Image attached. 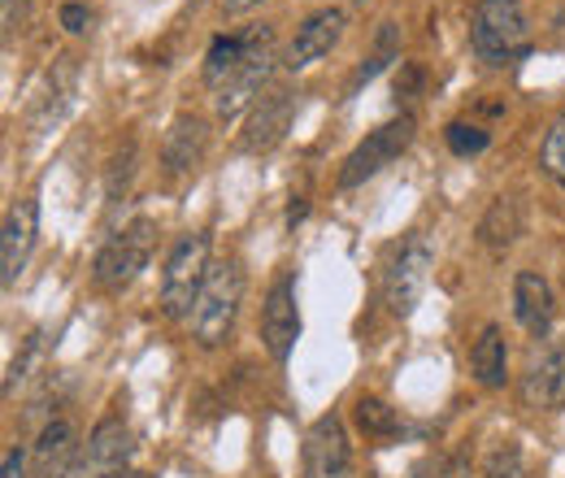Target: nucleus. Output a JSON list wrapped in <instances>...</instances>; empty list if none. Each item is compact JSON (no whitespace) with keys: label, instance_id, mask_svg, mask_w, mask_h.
<instances>
[{"label":"nucleus","instance_id":"1","mask_svg":"<svg viewBox=\"0 0 565 478\" xmlns=\"http://www.w3.org/2000/svg\"><path fill=\"white\" fill-rule=\"evenodd\" d=\"M270 74H275V35H270V26H253V31H244L239 62L217 87H210L217 118H239L244 109H253V100L262 96Z\"/></svg>","mask_w":565,"mask_h":478},{"label":"nucleus","instance_id":"2","mask_svg":"<svg viewBox=\"0 0 565 478\" xmlns=\"http://www.w3.org/2000/svg\"><path fill=\"white\" fill-rule=\"evenodd\" d=\"M470 44L479 62L488 66H509L531 49V22L518 0H479L470 18Z\"/></svg>","mask_w":565,"mask_h":478},{"label":"nucleus","instance_id":"3","mask_svg":"<svg viewBox=\"0 0 565 478\" xmlns=\"http://www.w3.org/2000/svg\"><path fill=\"white\" fill-rule=\"evenodd\" d=\"M239 305H244V270H239V262H217V266H210V278L201 287V300L192 309V336H196V343L201 348L226 343V336L235 331Z\"/></svg>","mask_w":565,"mask_h":478},{"label":"nucleus","instance_id":"4","mask_svg":"<svg viewBox=\"0 0 565 478\" xmlns=\"http://www.w3.org/2000/svg\"><path fill=\"white\" fill-rule=\"evenodd\" d=\"M205 278H210V235H201V231L183 235L170 248L166 270H161V309H166V318H192Z\"/></svg>","mask_w":565,"mask_h":478},{"label":"nucleus","instance_id":"5","mask_svg":"<svg viewBox=\"0 0 565 478\" xmlns=\"http://www.w3.org/2000/svg\"><path fill=\"white\" fill-rule=\"evenodd\" d=\"M152 248H157V222L152 217H136L122 231H114L105 240V248L96 253V266H92L96 287L100 291H127L148 266Z\"/></svg>","mask_w":565,"mask_h":478},{"label":"nucleus","instance_id":"6","mask_svg":"<svg viewBox=\"0 0 565 478\" xmlns=\"http://www.w3.org/2000/svg\"><path fill=\"white\" fill-rule=\"evenodd\" d=\"M430 266H435V253L426 240H405L396 248V257L387 262V274H383V300L396 318H409L418 309L426 291V278H430Z\"/></svg>","mask_w":565,"mask_h":478},{"label":"nucleus","instance_id":"7","mask_svg":"<svg viewBox=\"0 0 565 478\" xmlns=\"http://www.w3.org/2000/svg\"><path fill=\"white\" fill-rule=\"evenodd\" d=\"M409 144H414V118H409V114L383 123L379 131H370V136L349 152V161H344V170H340V188H361L365 179H374L379 170H387Z\"/></svg>","mask_w":565,"mask_h":478},{"label":"nucleus","instance_id":"8","mask_svg":"<svg viewBox=\"0 0 565 478\" xmlns=\"http://www.w3.org/2000/svg\"><path fill=\"white\" fill-rule=\"evenodd\" d=\"M131 453H136V444H131L127 422L105 417L92 426L71 478H131Z\"/></svg>","mask_w":565,"mask_h":478},{"label":"nucleus","instance_id":"9","mask_svg":"<svg viewBox=\"0 0 565 478\" xmlns=\"http://www.w3.org/2000/svg\"><path fill=\"white\" fill-rule=\"evenodd\" d=\"M353 453L340 413H322L305 435V478H349Z\"/></svg>","mask_w":565,"mask_h":478},{"label":"nucleus","instance_id":"10","mask_svg":"<svg viewBox=\"0 0 565 478\" xmlns=\"http://www.w3.org/2000/svg\"><path fill=\"white\" fill-rule=\"evenodd\" d=\"M296 87H266L257 100H253V114H248V127H244V148L248 152H270L279 148L291 118H296Z\"/></svg>","mask_w":565,"mask_h":478},{"label":"nucleus","instance_id":"11","mask_svg":"<svg viewBox=\"0 0 565 478\" xmlns=\"http://www.w3.org/2000/svg\"><path fill=\"white\" fill-rule=\"evenodd\" d=\"M262 340H266V352L275 361H287L291 348L300 340V309H296V283L291 274L275 278L266 305H262Z\"/></svg>","mask_w":565,"mask_h":478},{"label":"nucleus","instance_id":"12","mask_svg":"<svg viewBox=\"0 0 565 478\" xmlns=\"http://www.w3.org/2000/svg\"><path fill=\"white\" fill-rule=\"evenodd\" d=\"M35 240H40V205L35 201H18L4 213V231H0V283L4 287H13L18 274L26 270Z\"/></svg>","mask_w":565,"mask_h":478},{"label":"nucleus","instance_id":"13","mask_svg":"<svg viewBox=\"0 0 565 478\" xmlns=\"http://www.w3.org/2000/svg\"><path fill=\"white\" fill-rule=\"evenodd\" d=\"M344 35V9H318L313 18H305L296 26V40L287 49V66L291 70H305L313 62H322Z\"/></svg>","mask_w":565,"mask_h":478},{"label":"nucleus","instance_id":"14","mask_svg":"<svg viewBox=\"0 0 565 478\" xmlns=\"http://www.w3.org/2000/svg\"><path fill=\"white\" fill-rule=\"evenodd\" d=\"M522 401L531 410H565V340L540 352L522 374Z\"/></svg>","mask_w":565,"mask_h":478},{"label":"nucleus","instance_id":"15","mask_svg":"<svg viewBox=\"0 0 565 478\" xmlns=\"http://www.w3.org/2000/svg\"><path fill=\"white\" fill-rule=\"evenodd\" d=\"M78 466V435L71 422H49L31 453V478H71Z\"/></svg>","mask_w":565,"mask_h":478},{"label":"nucleus","instance_id":"16","mask_svg":"<svg viewBox=\"0 0 565 478\" xmlns=\"http://www.w3.org/2000/svg\"><path fill=\"white\" fill-rule=\"evenodd\" d=\"M513 314H518V322H522L531 336H548V331H553L557 305H553V287H548L544 274L522 270L513 278Z\"/></svg>","mask_w":565,"mask_h":478},{"label":"nucleus","instance_id":"17","mask_svg":"<svg viewBox=\"0 0 565 478\" xmlns=\"http://www.w3.org/2000/svg\"><path fill=\"white\" fill-rule=\"evenodd\" d=\"M205 144H210V127L201 118H179L166 136V148H161L166 174H192L205 157Z\"/></svg>","mask_w":565,"mask_h":478},{"label":"nucleus","instance_id":"18","mask_svg":"<svg viewBox=\"0 0 565 478\" xmlns=\"http://www.w3.org/2000/svg\"><path fill=\"white\" fill-rule=\"evenodd\" d=\"M470 370H475V379L483 387H504V379H509V348H504V331L495 322H488L483 336L470 348Z\"/></svg>","mask_w":565,"mask_h":478},{"label":"nucleus","instance_id":"19","mask_svg":"<svg viewBox=\"0 0 565 478\" xmlns=\"http://www.w3.org/2000/svg\"><path fill=\"white\" fill-rule=\"evenodd\" d=\"M518 235H522V209H518V201L500 196V201L488 209V217L479 222V240H483L488 248H509Z\"/></svg>","mask_w":565,"mask_h":478},{"label":"nucleus","instance_id":"20","mask_svg":"<svg viewBox=\"0 0 565 478\" xmlns=\"http://www.w3.org/2000/svg\"><path fill=\"white\" fill-rule=\"evenodd\" d=\"M396 57H401V35H396V26H392V22H383V26H379V40H374V53H370V57H365V66L353 74V92L361 87V83H370V78L387 66V62H396Z\"/></svg>","mask_w":565,"mask_h":478},{"label":"nucleus","instance_id":"21","mask_svg":"<svg viewBox=\"0 0 565 478\" xmlns=\"http://www.w3.org/2000/svg\"><path fill=\"white\" fill-rule=\"evenodd\" d=\"M239 53H244V35H217L210 44V53H205V83L217 87L231 74V66L239 62Z\"/></svg>","mask_w":565,"mask_h":478},{"label":"nucleus","instance_id":"22","mask_svg":"<svg viewBox=\"0 0 565 478\" xmlns=\"http://www.w3.org/2000/svg\"><path fill=\"white\" fill-rule=\"evenodd\" d=\"M356 422H361V431H365V435H379V439H387V435H396V431H401L396 410H387V405H383V401H374V396H361V401H356Z\"/></svg>","mask_w":565,"mask_h":478},{"label":"nucleus","instance_id":"23","mask_svg":"<svg viewBox=\"0 0 565 478\" xmlns=\"http://www.w3.org/2000/svg\"><path fill=\"white\" fill-rule=\"evenodd\" d=\"M540 166L557 179L565 188V114L548 127V136H544V148H540Z\"/></svg>","mask_w":565,"mask_h":478},{"label":"nucleus","instance_id":"24","mask_svg":"<svg viewBox=\"0 0 565 478\" xmlns=\"http://www.w3.org/2000/svg\"><path fill=\"white\" fill-rule=\"evenodd\" d=\"M492 144V136L483 131V127H475V123H452L448 127V148L457 152V157H475V152H483Z\"/></svg>","mask_w":565,"mask_h":478},{"label":"nucleus","instance_id":"25","mask_svg":"<svg viewBox=\"0 0 565 478\" xmlns=\"http://www.w3.org/2000/svg\"><path fill=\"white\" fill-rule=\"evenodd\" d=\"M409 478H470V461L461 453H444V457L423 461Z\"/></svg>","mask_w":565,"mask_h":478},{"label":"nucleus","instance_id":"26","mask_svg":"<svg viewBox=\"0 0 565 478\" xmlns=\"http://www.w3.org/2000/svg\"><path fill=\"white\" fill-rule=\"evenodd\" d=\"M492 478H522V457H518V448H513V444L495 453V461H492Z\"/></svg>","mask_w":565,"mask_h":478},{"label":"nucleus","instance_id":"27","mask_svg":"<svg viewBox=\"0 0 565 478\" xmlns=\"http://www.w3.org/2000/svg\"><path fill=\"white\" fill-rule=\"evenodd\" d=\"M87 22H92V13H87V4H62V26L66 31H87Z\"/></svg>","mask_w":565,"mask_h":478},{"label":"nucleus","instance_id":"28","mask_svg":"<svg viewBox=\"0 0 565 478\" xmlns=\"http://www.w3.org/2000/svg\"><path fill=\"white\" fill-rule=\"evenodd\" d=\"M26 22V0H4V40Z\"/></svg>","mask_w":565,"mask_h":478},{"label":"nucleus","instance_id":"29","mask_svg":"<svg viewBox=\"0 0 565 478\" xmlns=\"http://www.w3.org/2000/svg\"><path fill=\"white\" fill-rule=\"evenodd\" d=\"M418 83H423V70L405 66L401 70V78H396V96H414V92H418Z\"/></svg>","mask_w":565,"mask_h":478},{"label":"nucleus","instance_id":"30","mask_svg":"<svg viewBox=\"0 0 565 478\" xmlns=\"http://www.w3.org/2000/svg\"><path fill=\"white\" fill-rule=\"evenodd\" d=\"M131 161H136V148H127V152L118 157V166H122V188H127V179H131ZM109 201H118V170H114V179H109Z\"/></svg>","mask_w":565,"mask_h":478},{"label":"nucleus","instance_id":"31","mask_svg":"<svg viewBox=\"0 0 565 478\" xmlns=\"http://www.w3.org/2000/svg\"><path fill=\"white\" fill-rule=\"evenodd\" d=\"M0 478H22V448H9V453H4V470H0Z\"/></svg>","mask_w":565,"mask_h":478},{"label":"nucleus","instance_id":"32","mask_svg":"<svg viewBox=\"0 0 565 478\" xmlns=\"http://www.w3.org/2000/svg\"><path fill=\"white\" fill-rule=\"evenodd\" d=\"M262 0H222V9L226 13H248V9H257Z\"/></svg>","mask_w":565,"mask_h":478},{"label":"nucleus","instance_id":"33","mask_svg":"<svg viewBox=\"0 0 565 478\" xmlns=\"http://www.w3.org/2000/svg\"><path fill=\"white\" fill-rule=\"evenodd\" d=\"M131 478H152V475H131Z\"/></svg>","mask_w":565,"mask_h":478},{"label":"nucleus","instance_id":"34","mask_svg":"<svg viewBox=\"0 0 565 478\" xmlns=\"http://www.w3.org/2000/svg\"><path fill=\"white\" fill-rule=\"evenodd\" d=\"M356 4H365V0H356Z\"/></svg>","mask_w":565,"mask_h":478}]
</instances>
